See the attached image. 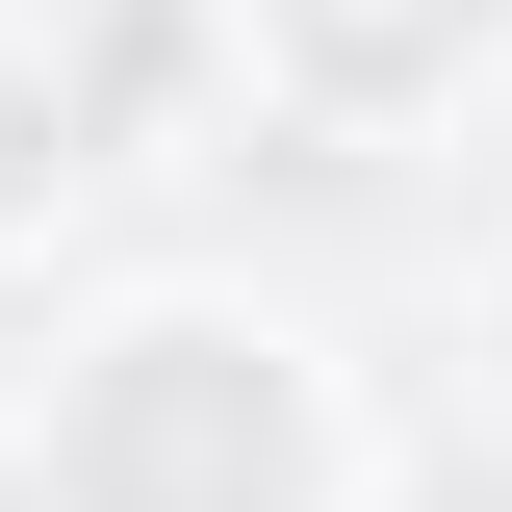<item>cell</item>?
<instances>
[{"label": "cell", "mask_w": 512, "mask_h": 512, "mask_svg": "<svg viewBox=\"0 0 512 512\" xmlns=\"http://www.w3.org/2000/svg\"><path fill=\"white\" fill-rule=\"evenodd\" d=\"M231 52L308 128H410V103H461V77L512 52V0H231Z\"/></svg>", "instance_id": "2"}, {"label": "cell", "mask_w": 512, "mask_h": 512, "mask_svg": "<svg viewBox=\"0 0 512 512\" xmlns=\"http://www.w3.org/2000/svg\"><path fill=\"white\" fill-rule=\"evenodd\" d=\"M205 52H231L205 0H103V26L52 52V77H77V154H154V103H205ZM231 77H256V52H231Z\"/></svg>", "instance_id": "3"}, {"label": "cell", "mask_w": 512, "mask_h": 512, "mask_svg": "<svg viewBox=\"0 0 512 512\" xmlns=\"http://www.w3.org/2000/svg\"><path fill=\"white\" fill-rule=\"evenodd\" d=\"M436 512H512V436H461V461H436Z\"/></svg>", "instance_id": "5"}, {"label": "cell", "mask_w": 512, "mask_h": 512, "mask_svg": "<svg viewBox=\"0 0 512 512\" xmlns=\"http://www.w3.org/2000/svg\"><path fill=\"white\" fill-rule=\"evenodd\" d=\"M487 333H512V308H487Z\"/></svg>", "instance_id": "6"}, {"label": "cell", "mask_w": 512, "mask_h": 512, "mask_svg": "<svg viewBox=\"0 0 512 512\" xmlns=\"http://www.w3.org/2000/svg\"><path fill=\"white\" fill-rule=\"evenodd\" d=\"M0 436H26V512H333V384H308V333L205 308V282L52 333V384H26Z\"/></svg>", "instance_id": "1"}, {"label": "cell", "mask_w": 512, "mask_h": 512, "mask_svg": "<svg viewBox=\"0 0 512 512\" xmlns=\"http://www.w3.org/2000/svg\"><path fill=\"white\" fill-rule=\"evenodd\" d=\"M77 180H103V154H77V77H52V26H0V256L52 231Z\"/></svg>", "instance_id": "4"}]
</instances>
